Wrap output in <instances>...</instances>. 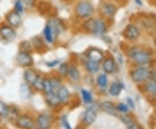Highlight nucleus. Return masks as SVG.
I'll return each mask as SVG.
<instances>
[{
	"mask_svg": "<svg viewBox=\"0 0 156 129\" xmlns=\"http://www.w3.org/2000/svg\"><path fill=\"white\" fill-rule=\"evenodd\" d=\"M83 28L97 37H102L108 30V25L104 19L89 17L83 24Z\"/></svg>",
	"mask_w": 156,
	"mask_h": 129,
	"instance_id": "obj_1",
	"label": "nucleus"
},
{
	"mask_svg": "<svg viewBox=\"0 0 156 129\" xmlns=\"http://www.w3.org/2000/svg\"><path fill=\"white\" fill-rule=\"evenodd\" d=\"M128 55L134 63L140 66L147 65L152 61V55L150 52L139 46L130 48V50L128 52Z\"/></svg>",
	"mask_w": 156,
	"mask_h": 129,
	"instance_id": "obj_2",
	"label": "nucleus"
},
{
	"mask_svg": "<svg viewBox=\"0 0 156 129\" xmlns=\"http://www.w3.org/2000/svg\"><path fill=\"white\" fill-rule=\"evenodd\" d=\"M75 13L79 18L88 19L94 14V7L88 0H81L75 7Z\"/></svg>",
	"mask_w": 156,
	"mask_h": 129,
	"instance_id": "obj_3",
	"label": "nucleus"
},
{
	"mask_svg": "<svg viewBox=\"0 0 156 129\" xmlns=\"http://www.w3.org/2000/svg\"><path fill=\"white\" fill-rule=\"evenodd\" d=\"M130 77L136 83L146 82L151 78V70L144 66L135 68L130 71Z\"/></svg>",
	"mask_w": 156,
	"mask_h": 129,
	"instance_id": "obj_4",
	"label": "nucleus"
},
{
	"mask_svg": "<svg viewBox=\"0 0 156 129\" xmlns=\"http://www.w3.org/2000/svg\"><path fill=\"white\" fill-rule=\"evenodd\" d=\"M16 125L18 128L21 129H34L36 127V122L27 114L19 115L16 120Z\"/></svg>",
	"mask_w": 156,
	"mask_h": 129,
	"instance_id": "obj_5",
	"label": "nucleus"
},
{
	"mask_svg": "<svg viewBox=\"0 0 156 129\" xmlns=\"http://www.w3.org/2000/svg\"><path fill=\"white\" fill-rule=\"evenodd\" d=\"M16 61L19 66L23 68L31 67L34 63L33 58L30 55V53L23 52V51L18 52V54L16 56Z\"/></svg>",
	"mask_w": 156,
	"mask_h": 129,
	"instance_id": "obj_6",
	"label": "nucleus"
},
{
	"mask_svg": "<svg viewBox=\"0 0 156 129\" xmlns=\"http://www.w3.org/2000/svg\"><path fill=\"white\" fill-rule=\"evenodd\" d=\"M140 30L138 27H136L134 24H128L126 26V28L123 30L122 35L126 39L129 41H135L139 38Z\"/></svg>",
	"mask_w": 156,
	"mask_h": 129,
	"instance_id": "obj_7",
	"label": "nucleus"
},
{
	"mask_svg": "<svg viewBox=\"0 0 156 129\" xmlns=\"http://www.w3.org/2000/svg\"><path fill=\"white\" fill-rule=\"evenodd\" d=\"M36 127L37 129H50L52 121L51 118L47 113H41L36 120Z\"/></svg>",
	"mask_w": 156,
	"mask_h": 129,
	"instance_id": "obj_8",
	"label": "nucleus"
},
{
	"mask_svg": "<svg viewBox=\"0 0 156 129\" xmlns=\"http://www.w3.org/2000/svg\"><path fill=\"white\" fill-rule=\"evenodd\" d=\"M0 37L6 41H13L17 37L15 29L9 25H2L0 27Z\"/></svg>",
	"mask_w": 156,
	"mask_h": 129,
	"instance_id": "obj_9",
	"label": "nucleus"
},
{
	"mask_svg": "<svg viewBox=\"0 0 156 129\" xmlns=\"http://www.w3.org/2000/svg\"><path fill=\"white\" fill-rule=\"evenodd\" d=\"M5 18L12 28H17L21 24V17L14 10L8 12L5 15Z\"/></svg>",
	"mask_w": 156,
	"mask_h": 129,
	"instance_id": "obj_10",
	"label": "nucleus"
},
{
	"mask_svg": "<svg viewBox=\"0 0 156 129\" xmlns=\"http://www.w3.org/2000/svg\"><path fill=\"white\" fill-rule=\"evenodd\" d=\"M117 11L116 6L112 3H105L101 7V13L103 17L111 18L113 17Z\"/></svg>",
	"mask_w": 156,
	"mask_h": 129,
	"instance_id": "obj_11",
	"label": "nucleus"
},
{
	"mask_svg": "<svg viewBox=\"0 0 156 129\" xmlns=\"http://www.w3.org/2000/svg\"><path fill=\"white\" fill-rule=\"evenodd\" d=\"M87 56H88L89 61L97 62V63L101 62L104 59V56H103L102 51L98 50V49H95V48L90 49L89 52H88V54H87Z\"/></svg>",
	"mask_w": 156,
	"mask_h": 129,
	"instance_id": "obj_12",
	"label": "nucleus"
},
{
	"mask_svg": "<svg viewBox=\"0 0 156 129\" xmlns=\"http://www.w3.org/2000/svg\"><path fill=\"white\" fill-rule=\"evenodd\" d=\"M96 115H97V113H96V109L95 108L94 106L89 107L85 113H84L83 115V121L84 123L86 125H91L95 122V119H96Z\"/></svg>",
	"mask_w": 156,
	"mask_h": 129,
	"instance_id": "obj_13",
	"label": "nucleus"
},
{
	"mask_svg": "<svg viewBox=\"0 0 156 129\" xmlns=\"http://www.w3.org/2000/svg\"><path fill=\"white\" fill-rule=\"evenodd\" d=\"M102 68L104 72L107 74H113L116 70V64L115 60L112 57H107L103 59L102 62Z\"/></svg>",
	"mask_w": 156,
	"mask_h": 129,
	"instance_id": "obj_14",
	"label": "nucleus"
},
{
	"mask_svg": "<svg viewBox=\"0 0 156 129\" xmlns=\"http://www.w3.org/2000/svg\"><path fill=\"white\" fill-rule=\"evenodd\" d=\"M56 95L57 96V99H58V101L60 102V104L67 103L68 101L69 100V97H70L69 91L64 86H61L57 89V91L56 92Z\"/></svg>",
	"mask_w": 156,
	"mask_h": 129,
	"instance_id": "obj_15",
	"label": "nucleus"
},
{
	"mask_svg": "<svg viewBox=\"0 0 156 129\" xmlns=\"http://www.w3.org/2000/svg\"><path fill=\"white\" fill-rule=\"evenodd\" d=\"M38 76V75L37 73V71L33 69V68H27L24 73H23V78L25 80V82L30 85H33V83L35 82V81L37 80Z\"/></svg>",
	"mask_w": 156,
	"mask_h": 129,
	"instance_id": "obj_16",
	"label": "nucleus"
},
{
	"mask_svg": "<svg viewBox=\"0 0 156 129\" xmlns=\"http://www.w3.org/2000/svg\"><path fill=\"white\" fill-rule=\"evenodd\" d=\"M101 108L106 112L107 113L110 114V115H114L115 116L117 115V110H116V107L115 106L114 103H112L111 101H103L101 105Z\"/></svg>",
	"mask_w": 156,
	"mask_h": 129,
	"instance_id": "obj_17",
	"label": "nucleus"
},
{
	"mask_svg": "<svg viewBox=\"0 0 156 129\" xmlns=\"http://www.w3.org/2000/svg\"><path fill=\"white\" fill-rule=\"evenodd\" d=\"M145 91L154 97H156V81L153 79H149L147 81L144 85Z\"/></svg>",
	"mask_w": 156,
	"mask_h": 129,
	"instance_id": "obj_18",
	"label": "nucleus"
},
{
	"mask_svg": "<svg viewBox=\"0 0 156 129\" xmlns=\"http://www.w3.org/2000/svg\"><path fill=\"white\" fill-rule=\"evenodd\" d=\"M68 76L74 82H77L80 79V72L78 70L76 66H75L74 64H70L68 67Z\"/></svg>",
	"mask_w": 156,
	"mask_h": 129,
	"instance_id": "obj_19",
	"label": "nucleus"
},
{
	"mask_svg": "<svg viewBox=\"0 0 156 129\" xmlns=\"http://www.w3.org/2000/svg\"><path fill=\"white\" fill-rule=\"evenodd\" d=\"M122 89L123 85L120 82H112L109 87V93L111 96H117L120 95Z\"/></svg>",
	"mask_w": 156,
	"mask_h": 129,
	"instance_id": "obj_20",
	"label": "nucleus"
},
{
	"mask_svg": "<svg viewBox=\"0 0 156 129\" xmlns=\"http://www.w3.org/2000/svg\"><path fill=\"white\" fill-rule=\"evenodd\" d=\"M31 44H32V47L36 51H40V52H42L45 49L44 43V41L40 37H33L32 40H31Z\"/></svg>",
	"mask_w": 156,
	"mask_h": 129,
	"instance_id": "obj_21",
	"label": "nucleus"
},
{
	"mask_svg": "<svg viewBox=\"0 0 156 129\" xmlns=\"http://www.w3.org/2000/svg\"><path fill=\"white\" fill-rule=\"evenodd\" d=\"M44 38L47 43L49 44H52L54 42V35L52 32V30L50 28V25L49 23H47L45 25L44 30Z\"/></svg>",
	"mask_w": 156,
	"mask_h": 129,
	"instance_id": "obj_22",
	"label": "nucleus"
},
{
	"mask_svg": "<svg viewBox=\"0 0 156 129\" xmlns=\"http://www.w3.org/2000/svg\"><path fill=\"white\" fill-rule=\"evenodd\" d=\"M85 67H86L87 71L89 72L90 74L97 73V72L99 71V69H100V65H99V63H97V62H91V61H89V60H88V62H86Z\"/></svg>",
	"mask_w": 156,
	"mask_h": 129,
	"instance_id": "obj_23",
	"label": "nucleus"
},
{
	"mask_svg": "<svg viewBox=\"0 0 156 129\" xmlns=\"http://www.w3.org/2000/svg\"><path fill=\"white\" fill-rule=\"evenodd\" d=\"M46 101H47L48 104L50 105V107H56V106H58L60 104V102H59L58 99H57V96L54 93L50 94V95H47L46 96Z\"/></svg>",
	"mask_w": 156,
	"mask_h": 129,
	"instance_id": "obj_24",
	"label": "nucleus"
},
{
	"mask_svg": "<svg viewBox=\"0 0 156 129\" xmlns=\"http://www.w3.org/2000/svg\"><path fill=\"white\" fill-rule=\"evenodd\" d=\"M96 82H97V85L100 88L105 89L107 87V85H108V82L107 75H105V74H101V75H99L97 79H96Z\"/></svg>",
	"mask_w": 156,
	"mask_h": 129,
	"instance_id": "obj_25",
	"label": "nucleus"
},
{
	"mask_svg": "<svg viewBox=\"0 0 156 129\" xmlns=\"http://www.w3.org/2000/svg\"><path fill=\"white\" fill-rule=\"evenodd\" d=\"M19 49H20V51L30 53L33 50V47L29 41H23L19 44Z\"/></svg>",
	"mask_w": 156,
	"mask_h": 129,
	"instance_id": "obj_26",
	"label": "nucleus"
},
{
	"mask_svg": "<svg viewBox=\"0 0 156 129\" xmlns=\"http://www.w3.org/2000/svg\"><path fill=\"white\" fill-rule=\"evenodd\" d=\"M43 91L44 92L45 96L50 95L53 93V89H52V85H51V82L50 79L49 78H44V89Z\"/></svg>",
	"mask_w": 156,
	"mask_h": 129,
	"instance_id": "obj_27",
	"label": "nucleus"
},
{
	"mask_svg": "<svg viewBox=\"0 0 156 129\" xmlns=\"http://www.w3.org/2000/svg\"><path fill=\"white\" fill-rule=\"evenodd\" d=\"M18 116H19V113L17 108L14 107H9V110H8V113H7L6 117H8L11 120L16 121Z\"/></svg>",
	"mask_w": 156,
	"mask_h": 129,
	"instance_id": "obj_28",
	"label": "nucleus"
},
{
	"mask_svg": "<svg viewBox=\"0 0 156 129\" xmlns=\"http://www.w3.org/2000/svg\"><path fill=\"white\" fill-rule=\"evenodd\" d=\"M81 93H82V97H83V100L85 104H90V103H92L93 97H92V95H91V93L89 91L85 89H82L81 90Z\"/></svg>",
	"mask_w": 156,
	"mask_h": 129,
	"instance_id": "obj_29",
	"label": "nucleus"
},
{
	"mask_svg": "<svg viewBox=\"0 0 156 129\" xmlns=\"http://www.w3.org/2000/svg\"><path fill=\"white\" fill-rule=\"evenodd\" d=\"M32 87L36 90L43 91V89H44V78L41 75H38L37 80L35 81V82L32 85Z\"/></svg>",
	"mask_w": 156,
	"mask_h": 129,
	"instance_id": "obj_30",
	"label": "nucleus"
},
{
	"mask_svg": "<svg viewBox=\"0 0 156 129\" xmlns=\"http://www.w3.org/2000/svg\"><path fill=\"white\" fill-rule=\"evenodd\" d=\"M8 110H9V107L4 101H0V116L1 117H6V115L8 113Z\"/></svg>",
	"mask_w": 156,
	"mask_h": 129,
	"instance_id": "obj_31",
	"label": "nucleus"
},
{
	"mask_svg": "<svg viewBox=\"0 0 156 129\" xmlns=\"http://www.w3.org/2000/svg\"><path fill=\"white\" fill-rule=\"evenodd\" d=\"M14 11H16L17 13H18L19 15L23 14V3L22 0H17L16 1Z\"/></svg>",
	"mask_w": 156,
	"mask_h": 129,
	"instance_id": "obj_32",
	"label": "nucleus"
},
{
	"mask_svg": "<svg viewBox=\"0 0 156 129\" xmlns=\"http://www.w3.org/2000/svg\"><path fill=\"white\" fill-rule=\"evenodd\" d=\"M68 65L66 62H63V63H61L60 67L58 68V72H59V75L61 76H67L68 75Z\"/></svg>",
	"mask_w": 156,
	"mask_h": 129,
	"instance_id": "obj_33",
	"label": "nucleus"
},
{
	"mask_svg": "<svg viewBox=\"0 0 156 129\" xmlns=\"http://www.w3.org/2000/svg\"><path fill=\"white\" fill-rule=\"evenodd\" d=\"M115 107H116L117 111L123 113H128L129 111V107L124 103H119V104H117Z\"/></svg>",
	"mask_w": 156,
	"mask_h": 129,
	"instance_id": "obj_34",
	"label": "nucleus"
},
{
	"mask_svg": "<svg viewBox=\"0 0 156 129\" xmlns=\"http://www.w3.org/2000/svg\"><path fill=\"white\" fill-rule=\"evenodd\" d=\"M127 127L128 129H142V127L140 126L137 122H134L133 120H129L128 122H127Z\"/></svg>",
	"mask_w": 156,
	"mask_h": 129,
	"instance_id": "obj_35",
	"label": "nucleus"
},
{
	"mask_svg": "<svg viewBox=\"0 0 156 129\" xmlns=\"http://www.w3.org/2000/svg\"><path fill=\"white\" fill-rule=\"evenodd\" d=\"M62 125H63V127H65L66 129H72L71 128V127H70V125L69 123V121L67 120V119H66V116H63L62 118Z\"/></svg>",
	"mask_w": 156,
	"mask_h": 129,
	"instance_id": "obj_36",
	"label": "nucleus"
},
{
	"mask_svg": "<svg viewBox=\"0 0 156 129\" xmlns=\"http://www.w3.org/2000/svg\"><path fill=\"white\" fill-rule=\"evenodd\" d=\"M58 63H59V61H58V60H55V61H51V62H46V64H47V65H48L50 68L55 67V66L57 65Z\"/></svg>",
	"mask_w": 156,
	"mask_h": 129,
	"instance_id": "obj_37",
	"label": "nucleus"
},
{
	"mask_svg": "<svg viewBox=\"0 0 156 129\" xmlns=\"http://www.w3.org/2000/svg\"><path fill=\"white\" fill-rule=\"evenodd\" d=\"M153 79V80H155L156 81V67L153 69V70H151V78Z\"/></svg>",
	"mask_w": 156,
	"mask_h": 129,
	"instance_id": "obj_38",
	"label": "nucleus"
},
{
	"mask_svg": "<svg viewBox=\"0 0 156 129\" xmlns=\"http://www.w3.org/2000/svg\"><path fill=\"white\" fill-rule=\"evenodd\" d=\"M23 3L28 6H32L34 4V0H23Z\"/></svg>",
	"mask_w": 156,
	"mask_h": 129,
	"instance_id": "obj_39",
	"label": "nucleus"
},
{
	"mask_svg": "<svg viewBox=\"0 0 156 129\" xmlns=\"http://www.w3.org/2000/svg\"><path fill=\"white\" fill-rule=\"evenodd\" d=\"M134 2L139 6H142V0H134Z\"/></svg>",
	"mask_w": 156,
	"mask_h": 129,
	"instance_id": "obj_40",
	"label": "nucleus"
},
{
	"mask_svg": "<svg viewBox=\"0 0 156 129\" xmlns=\"http://www.w3.org/2000/svg\"><path fill=\"white\" fill-rule=\"evenodd\" d=\"M128 103H129V104H131V107H134V103L132 102V100H131V99H128Z\"/></svg>",
	"mask_w": 156,
	"mask_h": 129,
	"instance_id": "obj_41",
	"label": "nucleus"
},
{
	"mask_svg": "<svg viewBox=\"0 0 156 129\" xmlns=\"http://www.w3.org/2000/svg\"><path fill=\"white\" fill-rule=\"evenodd\" d=\"M154 44H155L156 46V37H155V38H154Z\"/></svg>",
	"mask_w": 156,
	"mask_h": 129,
	"instance_id": "obj_42",
	"label": "nucleus"
},
{
	"mask_svg": "<svg viewBox=\"0 0 156 129\" xmlns=\"http://www.w3.org/2000/svg\"><path fill=\"white\" fill-rule=\"evenodd\" d=\"M155 18H156V13H155Z\"/></svg>",
	"mask_w": 156,
	"mask_h": 129,
	"instance_id": "obj_43",
	"label": "nucleus"
},
{
	"mask_svg": "<svg viewBox=\"0 0 156 129\" xmlns=\"http://www.w3.org/2000/svg\"><path fill=\"white\" fill-rule=\"evenodd\" d=\"M155 3H156V1H155Z\"/></svg>",
	"mask_w": 156,
	"mask_h": 129,
	"instance_id": "obj_44",
	"label": "nucleus"
},
{
	"mask_svg": "<svg viewBox=\"0 0 156 129\" xmlns=\"http://www.w3.org/2000/svg\"><path fill=\"white\" fill-rule=\"evenodd\" d=\"M155 1H156V0H155Z\"/></svg>",
	"mask_w": 156,
	"mask_h": 129,
	"instance_id": "obj_45",
	"label": "nucleus"
}]
</instances>
